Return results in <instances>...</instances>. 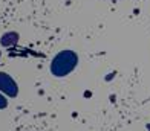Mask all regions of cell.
<instances>
[{"label": "cell", "mask_w": 150, "mask_h": 131, "mask_svg": "<svg viewBox=\"0 0 150 131\" xmlns=\"http://www.w3.org/2000/svg\"><path fill=\"white\" fill-rule=\"evenodd\" d=\"M18 40V34L17 32H6L5 35H2V40H0V43H2L3 47H9L12 44H16Z\"/></svg>", "instance_id": "obj_3"}, {"label": "cell", "mask_w": 150, "mask_h": 131, "mask_svg": "<svg viewBox=\"0 0 150 131\" xmlns=\"http://www.w3.org/2000/svg\"><path fill=\"white\" fill-rule=\"evenodd\" d=\"M6 107H8V101H6V98H5L2 93H0V110L6 108Z\"/></svg>", "instance_id": "obj_4"}, {"label": "cell", "mask_w": 150, "mask_h": 131, "mask_svg": "<svg viewBox=\"0 0 150 131\" xmlns=\"http://www.w3.org/2000/svg\"><path fill=\"white\" fill-rule=\"evenodd\" d=\"M0 55H2V53H0Z\"/></svg>", "instance_id": "obj_5"}, {"label": "cell", "mask_w": 150, "mask_h": 131, "mask_svg": "<svg viewBox=\"0 0 150 131\" xmlns=\"http://www.w3.org/2000/svg\"><path fill=\"white\" fill-rule=\"evenodd\" d=\"M78 64V57L74 50H61L55 55L51 63V73L57 78L69 75Z\"/></svg>", "instance_id": "obj_1"}, {"label": "cell", "mask_w": 150, "mask_h": 131, "mask_svg": "<svg viewBox=\"0 0 150 131\" xmlns=\"http://www.w3.org/2000/svg\"><path fill=\"white\" fill-rule=\"evenodd\" d=\"M0 90L5 95H8L9 98H16L18 95V87L16 81L5 72H0Z\"/></svg>", "instance_id": "obj_2"}]
</instances>
